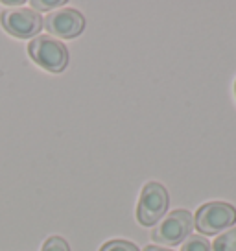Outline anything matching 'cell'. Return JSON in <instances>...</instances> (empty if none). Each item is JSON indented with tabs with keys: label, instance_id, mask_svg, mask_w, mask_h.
Here are the masks:
<instances>
[{
	"label": "cell",
	"instance_id": "cell-8",
	"mask_svg": "<svg viewBox=\"0 0 236 251\" xmlns=\"http://www.w3.org/2000/svg\"><path fill=\"white\" fill-rule=\"evenodd\" d=\"M181 251H212L211 242L201 235H190L181 246Z\"/></svg>",
	"mask_w": 236,
	"mask_h": 251
},
{
	"label": "cell",
	"instance_id": "cell-3",
	"mask_svg": "<svg viewBox=\"0 0 236 251\" xmlns=\"http://www.w3.org/2000/svg\"><path fill=\"white\" fill-rule=\"evenodd\" d=\"M192 227L194 216L185 209H175L155 226L151 231V238L159 246H177L189 238Z\"/></svg>",
	"mask_w": 236,
	"mask_h": 251
},
{
	"label": "cell",
	"instance_id": "cell-5",
	"mask_svg": "<svg viewBox=\"0 0 236 251\" xmlns=\"http://www.w3.org/2000/svg\"><path fill=\"white\" fill-rule=\"evenodd\" d=\"M2 28L17 39H32L43 30V17L30 8H8L0 13Z\"/></svg>",
	"mask_w": 236,
	"mask_h": 251
},
{
	"label": "cell",
	"instance_id": "cell-10",
	"mask_svg": "<svg viewBox=\"0 0 236 251\" xmlns=\"http://www.w3.org/2000/svg\"><path fill=\"white\" fill-rule=\"evenodd\" d=\"M41 251H71V246L61 236H50L47 238V242L43 244Z\"/></svg>",
	"mask_w": 236,
	"mask_h": 251
},
{
	"label": "cell",
	"instance_id": "cell-13",
	"mask_svg": "<svg viewBox=\"0 0 236 251\" xmlns=\"http://www.w3.org/2000/svg\"><path fill=\"white\" fill-rule=\"evenodd\" d=\"M235 93H236V83H235Z\"/></svg>",
	"mask_w": 236,
	"mask_h": 251
},
{
	"label": "cell",
	"instance_id": "cell-4",
	"mask_svg": "<svg viewBox=\"0 0 236 251\" xmlns=\"http://www.w3.org/2000/svg\"><path fill=\"white\" fill-rule=\"evenodd\" d=\"M236 224V209L227 201H211L201 205L194 214V226L203 235H214Z\"/></svg>",
	"mask_w": 236,
	"mask_h": 251
},
{
	"label": "cell",
	"instance_id": "cell-6",
	"mask_svg": "<svg viewBox=\"0 0 236 251\" xmlns=\"http://www.w3.org/2000/svg\"><path fill=\"white\" fill-rule=\"evenodd\" d=\"M43 28L61 39H74L85 30V17L78 9H55L43 19Z\"/></svg>",
	"mask_w": 236,
	"mask_h": 251
},
{
	"label": "cell",
	"instance_id": "cell-2",
	"mask_svg": "<svg viewBox=\"0 0 236 251\" xmlns=\"http://www.w3.org/2000/svg\"><path fill=\"white\" fill-rule=\"evenodd\" d=\"M168 190L157 181L146 183L141 192V200L137 205V220L144 227H151L159 224L168 211Z\"/></svg>",
	"mask_w": 236,
	"mask_h": 251
},
{
	"label": "cell",
	"instance_id": "cell-7",
	"mask_svg": "<svg viewBox=\"0 0 236 251\" xmlns=\"http://www.w3.org/2000/svg\"><path fill=\"white\" fill-rule=\"evenodd\" d=\"M211 246H212V251H236V227L221 233Z\"/></svg>",
	"mask_w": 236,
	"mask_h": 251
},
{
	"label": "cell",
	"instance_id": "cell-11",
	"mask_svg": "<svg viewBox=\"0 0 236 251\" xmlns=\"http://www.w3.org/2000/svg\"><path fill=\"white\" fill-rule=\"evenodd\" d=\"M63 2H59V0H33V2H30V6H32V9L35 11V9H52V8H57V6H61Z\"/></svg>",
	"mask_w": 236,
	"mask_h": 251
},
{
	"label": "cell",
	"instance_id": "cell-12",
	"mask_svg": "<svg viewBox=\"0 0 236 251\" xmlns=\"http://www.w3.org/2000/svg\"><path fill=\"white\" fill-rule=\"evenodd\" d=\"M144 251H173V250H168V248H163V246H146Z\"/></svg>",
	"mask_w": 236,
	"mask_h": 251
},
{
	"label": "cell",
	"instance_id": "cell-9",
	"mask_svg": "<svg viewBox=\"0 0 236 251\" xmlns=\"http://www.w3.org/2000/svg\"><path fill=\"white\" fill-rule=\"evenodd\" d=\"M100 251H141L133 242L129 240H122V238H115V240H109L105 242L100 248Z\"/></svg>",
	"mask_w": 236,
	"mask_h": 251
},
{
	"label": "cell",
	"instance_id": "cell-1",
	"mask_svg": "<svg viewBox=\"0 0 236 251\" xmlns=\"http://www.w3.org/2000/svg\"><path fill=\"white\" fill-rule=\"evenodd\" d=\"M28 54L41 69L48 72H63L71 59L67 47L50 35L33 37L28 45Z\"/></svg>",
	"mask_w": 236,
	"mask_h": 251
}]
</instances>
